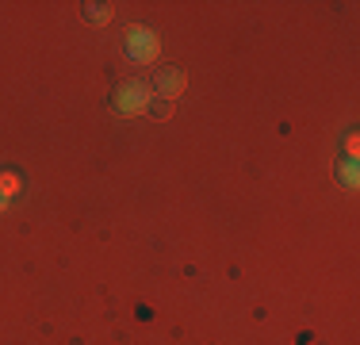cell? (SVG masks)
Listing matches in <instances>:
<instances>
[{
    "instance_id": "cell-1",
    "label": "cell",
    "mask_w": 360,
    "mask_h": 345,
    "mask_svg": "<svg viewBox=\"0 0 360 345\" xmlns=\"http://www.w3.org/2000/svg\"><path fill=\"white\" fill-rule=\"evenodd\" d=\"M153 104V89L146 81H139V77H127L123 84H115L111 89V111L115 115H142V111H150Z\"/></svg>"
},
{
    "instance_id": "cell-2",
    "label": "cell",
    "mask_w": 360,
    "mask_h": 345,
    "mask_svg": "<svg viewBox=\"0 0 360 345\" xmlns=\"http://www.w3.org/2000/svg\"><path fill=\"white\" fill-rule=\"evenodd\" d=\"M123 50L131 54V62H139V65H150V62H158V54H161L158 31L142 27V23H131V27L123 31Z\"/></svg>"
},
{
    "instance_id": "cell-3",
    "label": "cell",
    "mask_w": 360,
    "mask_h": 345,
    "mask_svg": "<svg viewBox=\"0 0 360 345\" xmlns=\"http://www.w3.org/2000/svg\"><path fill=\"white\" fill-rule=\"evenodd\" d=\"M184 89H188V73L180 65H161L158 73H153V92H158L161 100L184 96Z\"/></svg>"
},
{
    "instance_id": "cell-4",
    "label": "cell",
    "mask_w": 360,
    "mask_h": 345,
    "mask_svg": "<svg viewBox=\"0 0 360 345\" xmlns=\"http://www.w3.org/2000/svg\"><path fill=\"white\" fill-rule=\"evenodd\" d=\"M81 15H84V23H92V27H104V23H111V15H115V8L104 4V0H96V4H81Z\"/></svg>"
},
{
    "instance_id": "cell-5",
    "label": "cell",
    "mask_w": 360,
    "mask_h": 345,
    "mask_svg": "<svg viewBox=\"0 0 360 345\" xmlns=\"http://www.w3.org/2000/svg\"><path fill=\"white\" fill-rule=\"evenodd\" d=\"M333 177L345 188H356V158H341L338 165H333Z\"/></svg>"
},
{
    "instance_id": "cell-6",
    "label": "cell",
    "mask_w": 360,
    "mask_h": 345,
    "mask_svg": "<svg viewBox=\"0 0 360 345\" xmlns=\"http://www.w3.org/2000/svg\"><path fill=\"white\" fill-rule=\"evenodd\" d=\"M150 111H153V119H169V115H173V100H161V104H150Z\"/></svg>"
},
{
    "instance_id": "cell-7",
    "label": "cell",
    "mask_w": 360,
    "mask_h": 345,
    "mask_svg": "<svg viewBox=\"0 0 360 345\" xmlns=\"http://www.w3.org/2000/svg\"><path fill=\"white\" fill-rule=\"evenodd\" d=\"M4 211H8V196L0 192V215H4Z\"/></svg>"
}]
</instances>
